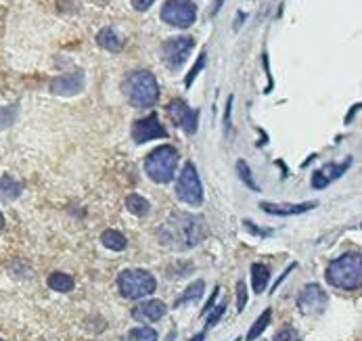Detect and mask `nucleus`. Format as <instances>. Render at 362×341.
Masks as SVG:
<instances>
[{
	"instance_id": "a878e982",
	"label": "nucleus",
	"mask_w": 362,
	"mask_h": 341,
	"mask_svg": "<svg viewBox=\"0 0 362 341\" xmlns=\"http://www.w3.org/2000/svg\"><path fill=\"white\" fill-rule=\"evenodd\" d=\"M274 341H300V333L291 327V325H285L276 331Z\"/></svg>"
},
{
	"instance_id": "c85d7f7f",
	"label": "nucleus",
	"mask_w": 362,
	"mask_h": 341,
	"mask_svg": "<svg viewBox=\"0 0 362 341\" xmlns=\"http://www.w3.org/2000/svg\"><path fill=\"white\" fill-rule=\"evenodd\" d=\"M15 115H17V107H13V109H0V130L6 128V126H11L13 120H15Z\"/></svg>"
},
{
	"instance_id": "f257e3e1",
	"label": "nucleus",
	"mask_w": 362,
	"mask_h": 341,
	"mask_svg": "<svg viewBox=\"0 0 362 341\" xmlns=\"http://www.w3.org/2000/svg\"><path fill=\"white\" fill-rule=\"evenodd\" d=\"M206 235L207 226L204 218L193 214H180V212H174L157 231L159 241L176 251H187L191 247H197L206 239Z\"/></svg>"
},
{
	"instance_id": "72a5a7b5",
	"label": "nucleus",
	"mask_w": 362,
	"mask_h": 341,
	"mask_svg": "<svg viewBox=\"0 0 362 341\" xmlns=\"http://www.w3.org/2000/svg\"><path fill=\"white\" fill-rule=\"evenodd\" d=\"M174 340H176V331H172V333H170V335L165 337V341H174Z\"/></svg>"
},
{
	"instance_id": "7c9ffc66",
	"label": "nucleus",
	"mask_w": 362,
	"mask_h": 341,
	"mask_svg": "<svg viewBox=\"0 0 362 341\" xmlns=\"http://www.w3.org/2000/svg\"><path fill=\"white\" fill-rule=\"evenodd\" d=\"M153 2H156V0H132V6H134L136 11H147V8L153 6Z\"/></svg>"
},
{
	"instance_id": "393cba45",
	"label": "nucleus",
	"mask_w": 362,
	"mask_h": 341,
	"mask_svg": "<svg viewBox=\"0 0 362 341\" xmlns=\"http://www.w3.org/2000/svg\"><path fill=\"white\" fill-rule=\"evenodd\" d=\"M237 172H239V176H241V180L252 189V191H259V187L254 183V178H252V170H250V166H247V161H243V159H239V163H237Z\"/></svg>"
},
{
	"instance_id": "473e14b6",
	"label": "nucleus",
	"mask_w": 362,
	"mask_h": 341,
	"mask_svg": "<svg viewBox=\"0 0 362 341\" xmlns=\"http://www.w3.org/2000/svg\"><path fill=\"white\" fill-rule=\"evenodd\" d=\"M204 340H206V335H204V333H199V335H195L191 341H204Z\"/></svg>"
},
{
	"instance_id": "cd10ccee",
	"label": "nucleus",
	"mask_w": 362,
	"mask_h": 341,
	"mask_svg": "<svg viewBox=\"0 0 362 341\" xmlns=\"http://www.w3.org/2000/svg\"><path fill=\"white\" fill-rule=\"evenodd\" d=\"M245 306H247V287H245L243 281H239L237 283V310L243 312Z\"/></svg>"
},
{
	"instance_id": "2eb2a0df",
	"label": "nucleus",
	"mask_w": 362,
	"mask_h": 341,
	"mask_svg": "<svg viewBox=\"0 0 362 341\" xmlns=\"http://www.w3.org/2000/svg\"><path fill=\"white\" fill-rule=\"evenodd\" d=\"M318 203L316 201H308V203H296V205H281V203H268V201H262L259 203V209L270 214V216H298V214H306L314 209Z\"/></svg>"
},
{
	"instance_id": "412c9836",
	"label": "nucleus",
	"mask_w": 362,
	"mask_h": 341,
	"mask_svg": "<svg viewBox=\"0 0 362 341\" xmlns=\"http://www.w3.org/2000/svg\"><path fill=\"white\" fill-rule=\"evenodd\" d=\"M126 207L134 214V216H147L149 214V209H151V205H149V201L145 199L143 195H128L126 197Z\"/></svg>"
},
{
	"instance_id": "7ed1b4c3",
	"label": "nucleus",
	"mask_w": 362,
	"mask_h": 341,
	"mask_svg": "<svg viewBox=\"0 0 362 341\" xmlns=\"http://www.w3.org/2000/svg\"><path fill=\"white\" fill-rule=\"evenodd\" d=\"M329 285L337 287V289H346V291H354L361 287L362 281V260L361 253L350 251L344 253L341 258L333 260L325 272Z\"/></svg>"
},
{
	"instance_id": "c756f323",
	"label": "nucleus",
	"mask_w": 362,
	"mask_h": 341,
	"mask_svg": "<svg viewBox=\"0 0 362 341\" xmlns=\"http://www.w3.org/2000/svg\"><path fill=\"white\" fill-rule=\"evenodd\" d=\"M204 63H206V52H204V54L199 57V61H197V65H195V67L191 69V74H189V78H187V86H191V82L195 80V76L199 74V69L204 67Z\"/></svg>"
},
{
	"instance_id": "1a4fd4ad",
	"label": "nucleus",
	"mask_w": 362,
	"mask_h": 341,
	"mask_svg": "<svg viewBox=\"0 0 362 341\" xmlns=\"http://www.w3.org/2000/svg\"><path fill=\"white\" fill-rule=\"evenodd\" d=\"M327 301H329L327 293L316 283L306 285L298 295V308L306 316H320L327 310Z\"/></svg>"
},
{
	"instance_id": "423d86ee",
	"label": "nucleus",
	"mask_w": 362,
	"mask_h": 341,
	"mask_svg": "<svg viewBox=\"0 0 362 341\" xmlns=\"http://www.w3.org/2000/svg\"><path fill=\"white\" fill-rule=\"evenodd\" d=\"M176 197L191 207H199L204 203V187H202L199 174L193 163H187L182 168V172L176 180Z\"/></svg>"
},
{
	"instance_id": "6e6552de",
	"label": "nucleus",
	"mask_w": 362,
	"mask_h": 341,
	"mask_svg": "<svg viewBox=\"0 0 362 341\" xmlns=\"http://www.w3.org/2000/svg\"><path fill=\"white\" fill-rule=\"evenodd\" d=\"M193 47H195V40L191 36H180V38L165 40L163 47H161V59L168 65V69L178 71L187 63Z\"/></svg>"
},
{
	"instance_id": "f03ea898",
	"label": "nucleus",
	"mask_w": 362,
	"mask_h": 341,
	"mask_svg": "<svg viewBox=\"0 0 362 341\" xmlns=\"http://www.w3.org/2000/svg\"><path fill=\"white\" fill-rule=\"evenodd\" d=\"M124 95L130 100L132 107L136 109H147L153 107L159 98V84H157L156 76L147 69H136L130 71L122 84Z\"/></svg>"
},
{
	"instance_id": "e433bc0d",
	"label": "nucleus",
	"mask_w": 362,
	"mask_h": 341,
	"mask_svg": "<svg viewBox=\"0 0 362 341\" xmlns=\"http://www.w3.org/2000/svg\"><path fill=\"white\" fill-rule=\"evenodd\" d=\"M103 2H105V0H103Z\"/></svg>"
},
{
	"instance_id": "a211bd4d",
	"label": "nucleus",
	"mask_w": 362,
	"mask_h": 341,
	"mask_svg": "<svg viewBox=\"0 0 362 341\" xmlns=\"http://www.w3.org/2000/svg\"><path fill=\"white\" fill-rule=\"evenodd\" d=\"M206 291V283L204 281H195L193 285H189L185 293L174 301V306L178 308V306H185V304H189V301H197V299H202V295Z\"/></svg>"
},
{
	"instance_id": "6ab92c4d",
	"label": "nucleus",
	"mask_w": 362,
	"mask_h": 341,
	"mask_svg": "<svg viewBox=\"0 0 362 341\" xmlns=\"http://www.w3.org/2000/svg\"><path fill=\"white\" fill-rule=\"evenodd\" d=\"M101 243L107 247V249H111V251H124L126 249V245H128V241H126V237L119 233V231H105L103 235H101Z\"/></svg>"
},
{
	"instance_id": "4be33fe9",
	"label": "nucleus",
	"mask_w": 362,
	"mask_h": 341,
	"mask_svg": "<svg viewBox=\"0 0 362 341\" xmlns=\"http://www.w3.org/2000/svg\"><path fill=\"white\" fill-rule=\"evenodd\" d=\"M270 316H272V310H270V308H266V310L262 312V316H259L258 320L252 325V329H250V333H247V341L258 340L259 335L266 331V327L270 325Z\"/></svg>"
},
{
	"instance_id": "ddd939ff",
	"label": "nucleus",
	"mask_w": 362,
	"mask_h": 341,
	"mask_svg": "<svg viewBox=\"0 0 362 341\" xmlns=\"http://www.w3.org/2000/svg\"><path fill=\"white\" fill-rule=\"evenodd\" d=\"M168 308L163 301L159 299H149V301H143L139 304L134 310H132V318L139 320V323H157L165 316Z\"/></svg>"
},
{
	"instance_id": "bb28decb",
	"label": "nucleus",
	"mask_w": 362,
	"mask_h": 341,
	"mask_svg": "<svg viewBox=\"0 0 362 341\" xmlns=\"http://www.w3.org/2000/svg\"><path fill=\"white\" fill-rule=\"evenodd\" d=\"M226 306H228V304H226V299H224V301H222V304H220L218 308H214V310H211L209 318L206 320L207 329H209V327H214V325H216V323H218V320H220V318L224 316V312H226Z\"/></svg>"
},
{
	"instance_id": "aec40b11",
	"label": "nucleus",
	"mask_w": 362,
	"mask_h": 341,
	"mask_svg": "<svg viewBox=\"0 0 362 341\" xmlns=\"http://www.w3.org/2000/svg\"><path fill=\"white\" fill-rule=\"evenodd\" d=\"M49 287H51L52 291L59 293L71 291L74 289V279L69 274H65V272H52L51 277H49Z\"/></svg>"
},
{
	"instance_id": "4468645a",
	"label": "nucleus",
	"mask_w": 362,
	"mask_h": 341,
	"mask_svg": "<svg viewBox=\"0 0 362 341\" xmlns=\"http://www.w3.org/2000/svg\"><path fill=\"white\" fill-rule=\"evenodd\" d=\"M350 159L346 161V163H327L322 170H318V172H314L312 174V189H325L331 180H335V178H339L348 168H350Z\"/></svg>"
},
{
	"instance_id": "9d476101",
	"label": "nucleus",
	"mask_w": 362,
	"mask_h": 341,
	"mask_svg": "<svg viewBox=\"0 0 362 341\" xmlns=\"http://www.w3.org/2000/svg\"><path fill=\"white\" fill-rule=\"evenodd\" d=\"M165 137H168V130L161 126V122H159L156 113H151V115H147L143 120H136L132 124V141L136 145L157 141V139H165Z\"/></svg>"
},
{
	"instance_id": "f3484780",
	"label": "nucleus",
	"mask_w": 362,
	"mask_h": 341,
	"mask_svg": "<svg viewBox=\"0 0 362 341\" xmlns=\"http://www.w3.org/2000/svg\"><path fill=\"white\" fill-rule=\"evenodd\" d=\"M268 281H270V268L266 264H254L252 266V285H254V291L264 293L268 287Z\"/></svg>"
},
{
	"instance_id": "f704fd0d",
	"label": "nucleus",
	"mask_w": 362,
	"mask_h": 341,
	"mask_svg": "<svg viewBox=\"0 0 362 341\" xmlns=\"http://www.w3.org/2000/svg\"><path fill=\"white\" fill-rule=\"evenodd\" d=\"M2 229H4V216L0 214V231H2Z\"/></svg>"
},
{
	"instance_id": "b1692460",
	"label": "nucleus",
	"mask_w": 362,
	"mask_h": 341,
	"mask_svg": "<svg viewBox=\"0 0 362 341\" xmlns=\"http://www.w3.org/2000/svg\"><path fill=\"white\" fill-rule=\"evenodd\" d=\"M122 341H157V331L151 327H139L128 331Z\"/></svg>"
},
{
	"instance_id": "39448f33",
	"label": "nucleus",
	"mask_w": 362,
	"mask_h": 341,
	"mask_svg": "<svg viewBox=\"0 0 362 341\" xmlns=\"http://www.w3.org/2000/svg\"><path fill=\"white\" fill-rule=\"evenodd\" d=\"M117 289L126 299H143L145 295H151L157 289L156 277L143 268H130L119 272L117 277Z\"/></svg>"
},
{
	"instance_id": "dca6fc26",
	"label": "nucleus",
	"mask_w": 362,
	"mask_h": 341,
	"mask_svg": "<svg viewBox=\"0 0 362 341\" xmlns=\"http://www.w3.org/2000/svg\"><path fill=\"white\" fill-rule=\"evenodd\" d=\"M97 42H99V47L105 50H109V52H119L122 47H124V40L117 36V32L113 30V28H103L99 34H97Z\"/></svg>"
},
{
	"instance_id": "9b49d317",
	"label": "nucleus",
	"mask_w": 362,
	"mask_h": 341,
	"mask_svg": "<svg viewBox=\"0 0 362 341\" xmlns=\"http://www.w3.org/2000/svg\"><path fill=\"white\" fill-rule=\"evenodd\" d=\"M168 111H170L172 120H174L187 134H195V132H197V126H199V111H197V109H191L182 98H174V100L168 105Z\"/></svg>"
},
{
	"instance_id": "f8f14e48",
	"label": "nucleus",
	"mask_w": 362,
	"mask_h": 341,
	"mask_svg": "<svg viewBox=\"0 0 362 341\" xmlns=\"http://www.w3.org/2000/svg\"><path fill=\"white\" fill-rule=\"evenodd\" d=\"M84 84H86L84 71L76 69V71H69L65 76L54 78L51 82V93L59 95V97H74V95L84 91Z\"/></svg>"
},
{
	"instance_id": "20e7f679",
	"label": "nucleus",
	"mask_w": 362,
	"mask_h": 341,
	"mask_svg": "<svg viewBox=\"0 0 362 341\" xmlns=\"http://www.w3.org/2000/svg\"><path fill=\"white\" fill-rule=\"evenodd\" d=\"M176 163H178V151L174 146H157L145 159V172L153 183L168 185L176 174Z\"/></svg>"
},
{
	"instance_id": "5701e85b",
	"label": "nucleus",
	"mask_w": 362,
	"mask_h": 341,
	"mask_svg": "<svg viewBox=\"0 0 362 341\" xmlns=\"http://www.w3.org/2000/svg\"><path fill=\"white\" fill-rule=\"evenodd\" d=\"M19 195H21V183L13 180L8 176L0 178V197L2 199H15Z\"/></svg>"
},
{
	"instance_id": "2f4dec72",
	"label": "nucleus",
	"mask_w": 362,
	"mask_h": 341,
	"mask_svg": "<svg viewBox=\"0 0 362 341\" xmlns=\"http://www.w3.org/2000/svg\"><path fill=\"white\" fill-rule=\"evenodd\" d=\"M218 293H220V287H216V289H214V293L209 295V301H207L206 306H204V312H202V314H207V312L211 310V306H214V301H216V297H218Z\"/></svg>"
},
{
	"instance_id": "0eeeda50",
	"label": "nucleus",
	"mask_w": 362,
	"mask_h": 341,
	"mask_svg": "<svg viewBox=\"0 0 362 341\" xmlns=\"http://www.w3.org/2000/svg\"><path fill=\"white\" fill-rule=\"evenodd\" d=\"M161 19L172 28L187 30L197 19V6L193 0H165L161 6Z\"/></svg>"
},
{
	"instance_id": "c9c22d12",
	"label": "nucleus",
	"mask_w": 362,
	"mask_h": 341,
	"mask_svg": "<svg viewBox=\"0 0 362 341\" xmlns=\"http://www.w3.org/2000/svg\"><path fill=\"white\" fill-rule=\"evenodd\" d=\"M0 341H2V340H0Z\"/></svg>"
}]
</instances>
